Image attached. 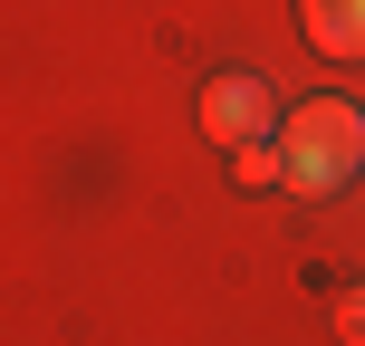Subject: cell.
<instances>
[{
	"mask_svg": "<svg viewBox=\"0 0 365 346\" xmlns=\"http://www.w3.org/2000/svg\"><path fill=\"white\" fill-rule=\"evenodd\" d=\"M279 173H289V193H308V202L346 193L365 173V106H346V96L289 106V126H279Z\"/></svg>",
	"mask_w": 365,
	"mask_h": 346,
	"instance_id": "obj_1",
	"label": "cell"
},
{
	"mask_svg": "<svg viewBox=\"0 0 365 346\" xmlns=\"http://www.w3.org/2000/svg\"><path fill=\"white\" fill-rule=\"evenodd\" d=\"M202 135H212V145H269L279 135V96H269V77H212V87H202Z\"/></svg>",
	"mask_w": 365,
	"mask_h": 346,
	"instance_id": "obj_2",
	"label": "cell"
},
{
	"mask_svg": "<svg viewBox=\"0 0 365 346\" xmlns=\"http://www.w3.org/2000/svg\"><path fill=\"white\" fill-rule=\"evenodd\" d=\"M298 29H308L317 58L356 68V58H365V0H298Z\"/></svg>",
	"mask_w": 365,
	"mask_h": 346,
	"instance_id": "obj_3",
	"label": "cell"
},
{
	"mask_svg": "<svg viewBox=\"0 0 365 346\" xmlns=\"http://www.w3.org/2000/svg\"><path fill=\"white\" fill-rule=\"evenodd\" d=\"M231 183H240V193H269V183H289V173H279V135H269V145H240V154H231Z\"/></svg>",
	"mask_w": 365,
	"mask_h": 346,
	"instance_id": "obj_4",
	"label": "cell"
},
{
	"mask_svg": "<svg viewBox=\"0 0 365 346\" xmlns=\"http://www.w3.org/2000/svg\"><path fill=\"white\" fill-rule=\"evenodd\" d=\"M336 337H346V346H365V289H346V298H336Z\"/></svg>",
	"mask_w": 365,
	"mask_h": 346,
	"instance_id": "obj_5",
	"label": "cell"
}]
</instances>
